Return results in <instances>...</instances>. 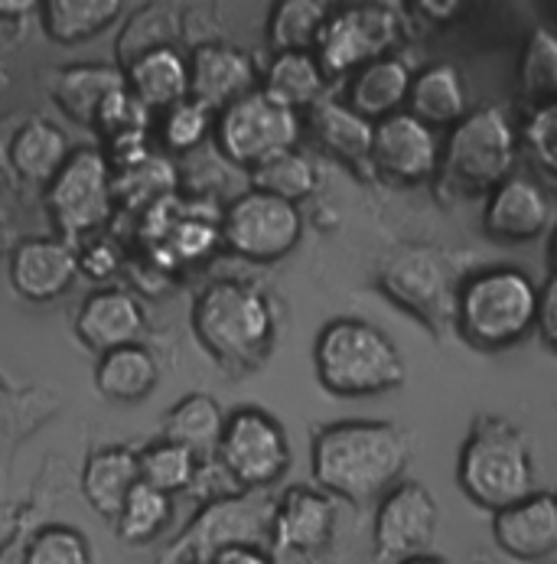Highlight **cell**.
Returning <instances> with one entry per match:
<instances>
[{
	"mask_svg": "<svg viewBox=\"0 0 557 564\" xmlns=\"http://www.w3.org/2000/svg\"><path fill=\"white\" fill-rule=\"evenodd\" d=\"M76 251H79V274L91 278V281H108L124 261L118 242L105 239V236H91L88 242L76 245Z\"/></svg>",
	"mask_w": 557,
	"mask_h": 564,
	"instance_id": "60d3db41",
	"label": "cell"
},
{
	"mask_svg": "<svg viewBox=\"0 0 557 564\" xmlns=\"http://www.w3.org/2000/svg\"><path fill=\"white\" fill-rule=\"evenodd\" d=\"M398 40V13L385 3H359L329 10L314 56L319 59L326 79L356 73L375 59H382Z\"/></svg>",
	"mask_w": 557,
	"mask_h": 564,
	"instance_id": "8fae6325",
	"label": "cell"
},
{
	"mask_svg": "<svg viewBox=\"0 0 557 564\" xmlns=\"http://www.w3.org/2000/svg\"><path fill=\"white\" fill-rule=\"evenodd\" d=\"M401 564H444L440 558H434V555H421V558H407V562Z\"/></svg>",
	"mask_w": 557,
	"mask_h": 564,
	"instance_id": "7dc6e473",
	"label": "cell"
},
{
	"mask_svg": "<svg viewBox=\"0 0 557 564\" xmlns=\"http://www.w3.org/2000/svg\"><path fill=\"white\" fill-rule=\"evenodd\" d=\"M407 105H411V115L421 118L427 128L460 121L467 111V91H463L460 73L447 63L424 69L421 76L411 79Z\"/></svg>",
	"mask_w": 557,
	"mask_h": 564,
	"instance_id": "1f68e13d",
	"label": "cell"
},
{
	"mask_svg": "<svg viewBox=\"0 0 557 564\" xmlns=\"http://www.w3.org/2000/svg\"><path fill=\"white\" fill-rule=\"evenodd\" d=\"M314 366L319 386L339 399L385 395L404 382V359L385 329L336 317L317 333Z\"/></svg>",
	"mask_w": 557,
	"mask_h": 564,
	"instance_id": "3957f363",
	"label": "cell"
},
{
	"mask_svg": "<svg viewBox=\"0 0 557 564\" xmlns=\"http://www.w3.org/2000/svg\"><path fill=\"white\" fill-rule=\"evenodd\" d=\"M226 411L206 392H189L173 404L163 417V437L193 451L199 460L216 457L222 431H226Z\"/></svg>",
	"mask_w": 557,
	"mask_h": 564,
	"instance_id": "484cf974",
	"label": "cell"
},
{
	"mask_svg": "<svg viewBox=\"0 0 557 564\" xmlns=\"http://www.w3.org/2000/svg\"><path fill=\"white\" fill-rule=\"evenodd\" d=\"M124 85L151 115H160L189 98V56L170 43L144 50L128 59Z\"/></svg>",
	"mask_w": 557,
	"mask_h": 564,
	"instance_id": "7402d4cb",
	"label": "cell"
},
{
	"mask_svg": "<svg viewBox=\"0 0 557 564\" xmlns=\"http://www.w3.org/2000/svg\"><path fill=\"white\" fill-rule=\"evenodd\" d=\"M199 457L166 437L151 441L144 451H138V467H141V484L154 486L160 492L173 496L196 484L199 477Z\"/></svg>",
	"mask_w": 557,
	"mask_h": 564,
	"instance_id": "d590c367",
	"label": "cell"
},
{
	"mask_svg": "<svg viewBox=\"0 0 557 564\" xmlns=\"http://www.w3.org/2000/svg\"><path fill=\"white\" fill-rule=\"evenodd\" d=\"M522 91L528 101H557V36L551 30H535L522 56Z\"/></svg>",
	"mask_w": 557,
	"mask_h": 564,
	"instance_id": "f35d334b",
	"label": "cell"
},
{
	"mask_svg": "<svg viewBox=\"0 0 557 564\" xmlns=\"http://www.w3.org/2000/svg\"><path fill=\"white\" fill-rule=\"evenodd\" d=\"M329 7L319 0H281L267 17V46L277 53H314Z\"/></svg>",
	"mask_w": 557,
	"mask_h": 564,
	"instance_id": "d6a6232c",
	"label": "cell"
},
{
	"mask_svg": "<svg viewBox=\"0 0 557 564\" xmlns=\"http://www.w3.org/2000/svg\"><path fill=\"white\" fill-rule=\"evenodd\" d=\"M79 274V251L66 239H26L10 254V288L33 304L63 297Z\"/></svg>",
	"mask_w": 557,
	"mask_h": 564,
	"instance_id": "e0dca14e",
	"label": "cell"
},
{
	"mask_svg": "<svg viewBox=\"0 0 557 564\" xmlns=\"http://www.w3.org/2000/svg\"><path fill=\"white\" fill-rule=\"evenodd\" d=\"M528 141L535 148V154L542 158L545 166H551L557 173V101L545 105L532 121H528Z\"/></svg>",
	"mask_w": 557,
	"mask_h": 564,
	"instance_id": "b9f144b4",
	"label": "cell"
},
{
	"mask_svg": "<svg viewBox=\"0 0 557 564\" xmlns=\"http://www.w3.org/2000/svg\"><path fill=\"white\" fill-rule=\"evenodd\" d=\"M332 529H336V502L323 489L294 486L281 499H274L271 545L277 552L314 555L329 545Z\"/></svg>",
	"mask_w": 557,
	"mask_h": 564,
	"instance_id": "ac0fdd59",
	"label": "cell"
},
{
	"mask_svg": "<svg viewBox=\"0 0 557 564\" xmlns=\"http://www.w3.org/2000/svg\"><path fill=\"white\" fill-rule=\"evenodd\" d=\"M23 549H26V535L23 532H13L0 545V564H23Z\"/></svg>",
	"mask_w": 557,
	"mask_h": 564,
	"instance_id": "f6af8a7d",
	"label": "cell"
},
{
	"mask_svg": "<svg viewBox=\"0 0 557 564\" xmlns=\"http://www.w3.org/2000/svg\"><path fill=\"white\" fill-rule=\"evenodd\" d=\"M411 69L395 59V56H382L362 69H356V76L349 82V98L346 105L362 115L365 121H382L389 115L401 111V105L407 101L411 91Z\"/></svg>",
	"mask_w": 557,
	"mask_h": 564,
	"instance_id": "d4e9b609",
	"label": "cell"
},
{
	"mask_svg": "<svg viewBox=\"0 0 557 564\" xmlns=\"http://www.w3.org/2000/svg\"><path fill=\"white\" fill-rule=\"evenodd\" d=\"M538 317V288L515 268H489L473 274L457 294V321L479 346H505L522 339Z\"/></svg>",
	"mask_w": 557,
	"mask_h": 564,
	"instance_id": "5b68a950",
	"label": "cell"
},
{
	"mask_svg": "<svg viewBox=\"0 0 557 564\" xmlns=\"http://www.w3.org/2000/svg\"><path fill=\"white\" fill-rule=\"evenodd\" d=\"M176 193V166L166 154H151L134 166L114 170V206L148 213Z\"/></svg>",
	"mask_w": 557,
	"mask_h": 564,
	"instance_id": "836d02e7",
	"label": "cell"
},
{
	"mask_svg": "<svg viewBox=\"0 0 557 564\" xmlns=\"http://www.w3.org/2000/svg\"><path fill=\"white\" fill-rule=\"evenodd\" d=\"M535 323L557 346V274L545 284V291H538V317H535Z\"/></svg>",
	"mask_w": 557,
	"mask_h": 564,
	"instance_id": "7bdbcfd3",
	"label": "cell"
},
{
	"mask_svg": "<svg viewBox=\"0 0 557 564\" xmlns=\"http://www.w3.org/2000/svg\"><path fill=\"white\" fill-rule=\"evenodd\" d=\"M36 10L46 36L63 46H76L98 36L124 13L118 0H46Z\"/></svg>",
	"mask_w": 557,
	"mask_h": 564,
	"instance_id": "f546056e",
	"label": "cell"
},
{
	"mask_svg": "<svg viewBox=\"0 0 557 564\" xmlns=\"http://www.w3.org/2000/svg\"><path fill=\"white\" fill-rule=\"evenodd\" d=\"M261 88L254 59L226 43H203L189 56V98L209 108L212 115L226 111L239 98Z\"/></svg>",
	"mask_w": 557,
	"mask_h": 564,
	"instance_id": "2e32d148",
	"label": "cell"
},
{
	"mask_svg": "<svg viewBox=\"0 0 557 564\" xmlns=\"http://www.w3.org/2000/svg\"><path fill=\"white\" fill-rule=\"evenodd\" d=\"M141 484L138 451L131 447H98L81 467V496L101 519H118L124 499Z\"/></svg>",
	"mask_w": 557,
	"mask_h": 564,
	"instance_id": "603a6c76",
	"label": "cell"
},
{
	"mask_svg": "<svg viewBox=\"0 0 557 564\" xmlns=\"http://www.w3.org/2000/svg\"><path fill=\"white\" fill-rule=\"evenodd\" d=\"M23 564H91V545L73 525H43L26 539Z\"/></svg>",
	"mask_w": 557,
	"mask_h": 564,
	"instance_id": "ab89813d",
	"label": "cell"
},
{
	"mask_svg": "<svg viewBox=\"0 0 557 564\" xmlns=\"http://www.w3.org/2000/svg\"><path fill=\"white\" fill-rule=\"evenodd\" d=\"M369 161L398 183H421L437 170L440 144L421 118H414L411 111H395L375 121Z\"/></svg>",
	"mask_w": 557,
	"mask_h": 564,
	"instance_id": "9a60e30c",
	"label": "cell"
},
{
	"mask_svg": "<svg viewBox=\"0 0 557 564\" xmlns=\"http://www.w3.org/2000/svg\"><path fill=\"white\" fill-rule=\"evenodd\" d=\"M382 288L430 326L457 321V291L440 254L430 248L395 251L382 268Z\"/></svg>",
	"mask_w": 557,
	"mask_h": 564,
	"instance_id": "4fadbf2b",
	"label": "cell"
},
{
	"mask_svg": "<svg viewBox=\"0 0 557 564\" xmlns=\"http://www.w3.org/2000/svg\"><path fill=\"white\" fill-rule=\"evenodd\" d=\"M515 161V134L502 108L467 115L447 141V170L467 186H499Z\"/></svg>",
	"mask_w": 557,
	"mask_h": 564,
	"instance_id": "7c38bea8",
	"label": "cell"
},
{
	"mask_svg": "<svg viewBox=\"0 0 557 564\" xmlns=\"http://www.w3.org/2000/svg\"><path fill=\"white\" fill-rule=\"evenodd\" d=\"M157 124L163 154L166 158H183V154H193L196 148L206 144V138L216 128V115L209 108H203L199 101L186 98V101L160 111Z\"/></svg>",
	"mask_w": 557,
	"mask_h": 564,
	"instance_id": "74e56055",
	"label": "cell"
},
{
	"mask_svg": "<svg viewBox=\"0 0 557 564\" xmlns=\"http://www.w3.org/2000/svg\"><path fill=\"white\" fill-rule=\"evenodd\" d=\"M555 258H557V242H555Z\"/></svg>",
	"mask_w": 557,
	"mask_h": 564,
	"instance_id": "c3c4849f",
	"label": "cell"
},
{
	"mask_svg": "<svg viewBox=\"0 0 557 564\" xmlns=\"http://www.w3.org/2000/svg\"><path fill=\"white\" fill-rule=\"evenodd\" d=\"M274 499L264 492H239L209 502L189 529L170 545L160 564H209L232 545H271Z\"/></svg>",
	"mask_w": 557,
	"mask_h": 564,
	"instance_id": "52a82bcc",
	"label": "cell"
},
{
	"mask_svg": "<svg viewBox=\"0 0 557 564\" xmlns=\"http://www.w3.org/2000/svg\"><path fill=\"white\" fill-rule=\"evenodd\" d=\"M170 516H173V496L160 492L154 486L138 484L114 519L118 539L128 545H148L163 532Z\"/></svg>",
	"mask_w": 557,
	"mask_h": 564,
	"instance_id": "8d00e7d4",
	"label": "cell"
},
{
	"mask_svg": "<svg viewBox=\"0 0 557 564\" xmlns=\"http://www.w3.org/2000/svg\"><path fill=\"white\" fill-rule=\"evenodd\" d=\"M121 88H124V73H118L114 66H69L56 73L53 98L73 121L95 128L105 101Z\"/></svg>",
	"mask_w": 557,
	"mask_h": 564,
	"instance_id": "4316f807",
	"label": "cell"
},
{
	"mask_svg": "<svg viewBox=\"0 0 557 564\" xmlns=\"http://www.w3.org/2000/svg\"><path fill=\"white\" fill-rule=\"evenodd\" d=\"M310 128L317 134V141L332 151L342 161H369L372 158V134L375 124L365 121L362 115H356L349 105L342 101H317L310 108Z\"/></svg>",
	"mask_w": 557,
	"mask_h": 564,
	"instance_id": "4dcf8cb0",
	"label": "cell"
},
{
	"mask_svg": "<svg viewBox=\"0 0 557 564\" xmlns=\"http://www.w3.org/2000/svg\"><path fill=\"white\" fill-rule=\"evenodd\" d=\"M216 460L222 464L226 477L239 486L241 492H264L291 467L287 431L264 408H254V404L236 408L226 417Z\"/></svg>",
	"mask_w": 557,
	"mask_h": 564,
	"instance_id": "ba28073f",
	"label": "cell"
},
{
	"mask_svg": "<svg viewBox=\"0 0 557 564\" xmlns=\"http://www.w3.org/2000/svg\"><path fill=\"white\" fill-rule=\"evenodd\" d=\"M457 477L463 492L485 509H509L532 496L535 460L522 431L499 417H482L463 444Z\"/></svg>",
	"mask_w": 557,
	"mask_h": 564,
	"instance_id": "277c9868",
	"label": "cell"
},
{
	"mask_svg": "<svg viewBox=\"0 0 557 564\" xmlns=\"http://www.w3.org/2000/svg\"><path fill=\"white\" fill-rule=\"evenodd\" d=\"M212 138H216V151L226 161L251 170L281 151L297 148L301 115L277 105L261 88H254L251 95H244L236 105H229L226 111L216 115Z\"/></svg>",
	"mask_w": 557,
	"mask_h": 564,
	"instance_id": "9c48e42d",
	"label": "cell"
},
{
	"mask_svg": "<svg viewBox=\"0 0 557 564\" xmlns=\"http://www.w3.org/2000/svg\"><path fill=\"white\" fill-rule=\"evenodd\" d=\"M248 180H251V189L297 206L301 199H307L317 189V163L307 154H301L297 148H291V151H281L258 166H251Z\"/></svg>",
	"mask_w": 557,
	"mask_h": 564,
	"instance_id": "e575fe53",
	"label": "cell"
},
{
	"mask_svg": "<svg viewBox=\"0 0 557 564\" xmlns=\"http://www.w3.org/2000/svg\"><path fill=\"white\" fill-rule=\"evenodd\" d=\"M437 522L440 509L424 486H395L375 512V552L398 564L421 558L434 545Z\"/></svg>",
	"mask_w": 557,
	"mask_h": 564,
	"instance_id": "5bb4252c",
	"label": "cell"
},
{
	"mask_svg": "<svg viewBox=\"0 0 557 564\" xmlns=\"http://www.w3.org/2000/svg\"><path fill=\"white\" fill-rule=\"evenodd\" d=\"M144 326H148V314L131 291L98 288L81 301L76 336L85 349H91L95 356H105L111 349L141 343Z\"/></svg>",
	"mask_w": 557,
	"mask_h": 564,
	"instance_id": "d6986e66",
	"label": "cell"
},
{
	"mask_svg": "<svg viewBox=\"0 0 557 564\" xmlns=\"http://www.w3.org/2000/svg\"><path fill=\"white\" fill-rule=\"evenodd\" d=\"M551 223V203L542 186H535L525 176L502 180L485 206V229L495 239L525 242L548 229Z\"/></svg>",
	"mask_w": 557,
	"mask_h": 564,
	"instance_id": "44dd1931",
	"label": "cell"
},
{
	"mask_svg": "<svg viewBox=\"0 0 557 564\" xmlns=\"http://www.w3.org/2000/svg\"><path fill=\"white\" fill-rule=\"evenodd\" d=\"M46 209L56 223L59 239L69 245L101 236L114 216V170L101 151L79 148L46 186Z\"/></svg>",
	"mask_w": 557,
	"mask_h": 564,
	"instance_id": "8992f818",
	"label": "cell"
},
{
	"mask_svg": "<svg viewBox=\"0 0 557 564\" xmlns=\"http://www.w3.org/2000/svg\"><path fill=\"white\" fill-rule=\"evenodd\" d=\"M219 229L222 245L232 254L254 264H274L297 248L304 236V216L301 206L287 199L244 189L222 209Z\"/></svg>",
	"mask_w": 557,
	"mask_h": 564,
	"instance_id": "30bf717a",
	"label": "cell"
},
{
	"mask_svg": "<svg viewBox=\"0 0 557 564\" xmlns=\"http://www.w3.org/2000/svg\"><path fill=\"white\" fill-rule=\"evenodd\" d=\"M69 141L66 134L50 124V121H30L23 124L10 148H7V158L13 163V170L30 180V183H40V186H50L53 176L63 170V163L69 161Z\"/></svg>",
	"mask_w": 557,
	"mask_h": 564,
	"instance_id": "f1b7e54d",
	"label": "cell"
},
{
	"mask_svg": "<svg viewBox=\"0 0 557 564\" xmlns=\"http://www.w3.org/2000/svg\"><path fill=\"white\" fill-rule=\"evenodd\" d=\"M499 549L518 562H542L557 552V496H525L522 502L499 509L492 519Z\"/></svg>",
	"mask_w": 557,
	"mask_h": 564,
	"instance_id": "ffe728a7",
	"label": "cell"
},
{
	"mask_svg": "<svg viewBox=\"0 0 557 564\" xmlns=\"http://www.w3.org/2000/svg\"><path fill=\"white\" fill-rule=\"evenodd\" d=\"M160 382V362L157 356L144 346H121L111 349L105 356H98L95 366V389L101 399L118 404L144 402Z\"/></svg>",
	"mask_w": 557,
	"mask_h": 564,
	"instance_id": "cb8c5ba5",
	"label": "cell"
},
{
	"mask_svg": "<svg viewBox=\"0 0 557 564\" xmlns=\"http://www.w3.org/2000/svg\"><path fill=\"white\" fill-rule=\"evenodd\" d=\"M209 564H274V558L261 545H232V549H222Z\"/></svg>",
	"mask_w": 557,
	"mask_h": 564,
	"instance_id": "ee69618b",
	"label": "cell"
},
{
	"mask_svg": "<svg viewBox=\"0 0 557 564\" xmlns=\"http://www.w3.org/2000/svg\"><path fill=\"white\" fill-rule=\"evenodd\" d=\"M261 91L301 115V108H314L323 101L326 73L314 53H277L264 69Z\"/></svg>",
	"mask_w": 557,
	"mask_h": 564,
	"instance_id": "83f0119b",
	"label": "cell"
},
{
	"mask_svg": "<svg viewBox=\"0 0 557 564\" xmlns=\"http://www.w3.org/2000/svg\"><path fill=\"white\" fill-rule=\"evenodd\" d=\"M193 333L199 346L229 369L258 366L274 343V304L267 294L244 281H212L193 301Z\"/></svg>",
	"mask_w": 557,
	"mask_h": 564,
	"instance_id": "7a4b0ae2",
	"label": "cell"
},
{
	"mask_svg": "<svg viewBox=\"0 0 557 564\" xmlns=\"http://www.w3.org/2000/svg\"><path fill=\"white\" fill-rule=\"evenodd\" d=\"M10 417H13V404H10V392L0 386V441L7 437L10 431Z\"/></svg>",
	"mask_w": 557,
	"mask_h": 564,
	"instance_id": "bcb514c9",
	"label": "cell"
},
{
	"mask_svg": "<svg viewBox=\"0 0 557 564\" xmlns=\"http://www.w3.org/2000/svg\"><path fill=\"white\" fill-rule=\"evenodd\" d=\"M407 464V434L389 421H339L314 434L310 467L326 496L362 502L395 484Z\"/></svg>",
	"mask_w": 557,
	"mask_h": 564,
	"instance_id": "6da1fadb",
	"label": "cell"
}]
</instances>
